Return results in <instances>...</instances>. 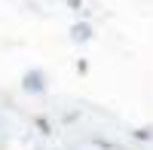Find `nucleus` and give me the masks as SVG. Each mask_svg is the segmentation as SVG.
Wrapping results in <instances>:
<instances>
[{"instance_id":"obj_6","label":"nucleus","mask_w":153,"mask_h":150,"mask_svg":"<svg viewBox=\"0 0 153 150\" xmlns=\"http://www.w3.org/2000/svg\"><path fill=\"white\" fill-rule=\"evenodd\" d=\"M65 6L74 9V12H83V0H65Z\"/></svg>"},{"instance_id":"obj_1","label":"nucleus","mask_w":153,"mask_h":150,"mask_svg":"<svg viewBox=\"0 0 153 150\" xmlns=\"http://www.w3.org/2000/svg\"><path fill=\"white\" fill-rule=\"evenodd\" d=\"M19 86H22V92H25V95L43 98V95L49 92V77H46V71H43V68H28V71L22 74Z\"/></svg>"},{"instance_id":"obj_7","label":"nucleus","mask_w":153,"mask_h":150,"mask_svg":"<svg viewBox=\"0 0 153 150\" xmlns=\"http://www.w3.org/2000/svg\"><path fill=\"white\" fill-rule=\"evenodd\" d=\"M76 74H89V58H76Z\"/></svg>"},{"instance_id":"obj_4","label":"nucleus","mask_w":153,"mask_h":150,"mask_svg":"<svg viewBox=\"0 0 153 150\" xmlns=\"http://www.w3.org/2000/svg\"><path fill=\"white\" fill-rule=\"evenodd\" d=\"M34 129L40 132V135H46V138H49V135H52V123H49V117L37 114V117H34Z\"/></svg>"},{"instance_id":"obj_2","label":"nucleus","mask_w":153,"mask_h":150,"mask_svg":"<svg viewBox=\"0 0 153 150\" xmlns=\"http://www.w3.org/2000/svg\"><path fill=\"white\" fill-rule=\"evenodd\" d=\"M68 37H71V43L86 46V43H92V40H95V25L89 22V19H76V22H71Z\"/></svg>"},{"instance_id":"obj_3","label":"nucleus","mask_w":153,"mask_h":150,"mask_svg":"<svg viewBox=\"0 0 153 150\" xmlns=\"http://www.w3.org/2000/svg\"><path fill=\"white\" fill-rule=\"evenodd\" d=\"M132 141H138V144H153V126H135V129H132Z\"/></svg>"},{"instance_id":"obj_5","label":"nucleus","mask_w":153,"mask_h":150,"mask_svg":"<svg viewBox=\"0 0 153 150\" xmlns=\"http://www.w3.org/2000/svg\"><path fill=\"white\" fill-rule=\"evenodd\" d=\"M92 147H98V150H126V147H117V141L101 138V135H95V138H92Z\"/></svg>"}]
</instances>
